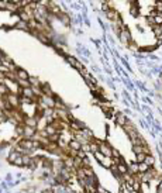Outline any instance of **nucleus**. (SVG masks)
Listing matches in <instances>:
<instances>
[{
    "mask_svg": "<svg viewBox=\"0 0 162 193\" xmlns=\"http://www.w3.org/2000/svg\"><path fill=\"white\" fill-rule=\"evenodd\" d=\"M93 155H95V158H96V159L99 161V162H102V161L104 159V155H103V154L100 152V151H97V152H95V154H93Z\"/></svg>",
    "mask_w": 162,
    "mask_h": 193,
    "instance_id": "6ab92c4d",
    "label": "nucleus"
},
{
    "mask_svg": "<svg viewBox=\"0 0 162 193\" xmlns=\"http://www.w3.org/2000/svg\"><path fill=\"white\" fill-rule=\"evenodd\" d=\"M13 165H17V167H24V165H23V155L17 158V159L14 161V163H13Z\"/></svg>",
    "mask_w": 162,
    "mask_h": 193,
    "instance_id": "aec40b11",
    "label": "nucleus"
},
{
    "mask_svg": "<svg viewBox=\"0 0 162 193\" xmlns=\"http://www.w3.org/2000/svg\"><path fill=\"white\" fill-rule=\"evenodd\" d=\"M45 193H48V192H45Z\"/></svg>",
    "mask_w": 162,
    "mask_h": 193,
    "instance_id": "4be33fe9",
    "label": "nucleus"
},
{
    "mask_svg": "<svg viewBox=\"0 0 162 193\" xmlns=\"http://www.w3.org/2000/svg\"><path fill=\"white\" fill-rule=\"evenodd\" d=\"M24 138L26 140H31L34 135H35V128H31V127L28 126H24Z\"/></svg>",
    "mask_w": 162,
    "mask_h": 193,
    "instance_id": "39448f33",
    "label": "nucleus"
},
{
    "mask_svg": "<svg viewBox=\"0 0 162 193\" xmlns=\"http://www.w3.org/2000/svg\"><path fill=\"white\" fill-rule=\"evenodd\" d=\"M148 171H149V167L147 165L145 162L138 163V172L140 173H145V172H148Z\"/></svg>",
    "mask_w": 162,
    "mask_h": 193,
    "instance_id": "4468645a",
    "label": "nucleus"
},
{
    "mask_svg": "<svg viewBox=\"0 0 162 193\" xmlns=\"http://www.w3.org/2000/svg\"><path fill=\"white\" fill-rule=\"evenodd\" d=\"M16 27H17V28H21V30H28V27H30V26H28V23H26V21H18V23H17L16 24Z\"/></svg>",
    "mask_w": 162,
    "mask_h": 193,
    "instance_id": "dca6fc26",
    "label": "nucleus"
},
{
    "mask_svg": "<svg viewBox=\"0 0 162 193\" xmlns=\"http://www.w3.org/2000/svg\"><path fill=\"white\" fill-rule=\"evenodd\" d=\"M99 151L104 155V157H109L111 158V154H113V148L109 145V144H104V143H100L99 145Z\"/></svg>",
    "mask_w": 162,
    "mask_h": 193,
    "instance_id": "7ed1b4c3",
    "label": "nucleus"
},
{
    "mask_svg": "<svg viewBox=\"0 0 162 193\" xmlns=\"http://www.w3.org/2000/svg\"><path fill=\"white\" fill-rule=\"evenodd\" d=\"M144 162H145L147 165H148V167L151 168V167H154V163H155V158L152 157V155H149V154H147L145 161H144Z\"/></svg>",
    "mask_w": 162,
    "mask_h": 193,
    "instance_id": "ddd939ff",
    "label": "nucleus"
},
{
    "mask_svg": "<svg viewBox=\"0 0 162 193\" xmlns=\"http://www.w3.org/2000/svg\"><path fill=\"white\" fill-rule=\"evenodd\" d=\"M24 123H26V126L31 127V128H35V126H37V120L33 119V117H26V119H24Z\"/></svg>",
    "mask_w": 162,
    "mask_h": 193,
    "instance_id": "9d476101",
    "label": "nucleus"
},
{
    "mask_svg": "<svg viewBox=\"0 0 162 193\" xmlns=\"http://www.w3.org/2000/svg\"><path fill=\"white\" fill-rule=\"evenodd\" d=\"M69 148L72 151H76V152H79L80 150H82V143L80 141H78V140H71L69 141Z\"/></svg>",
    "mask_w": 162,
    "mask_h": 193,
    "instance_id": "423d86ee",
    "label": "nucleus"
},
{
    "mask_svg": "<svg viewBox=\"0 0 162 193\" xmlns=\"http://www.w3.org/2000/svg\"><path fill=\"white\" fill-rule=\"evenodd\" d=\"M18 157H21V154L18 152V151H11L7 159H9V162H10V163H14V161H16Z\"/></svg>",
    "mask_w": 162,
    "mask_h": 193,
    "instance_id": "9b49d317",
    "label": "nucleus"
},
{
    "mask_svg": "<svg viewBox=\"0 0 162 193\" xmlns=\"http://www.w3.org/2000/svg\"><path fill=\"white\" fill-rule=\"evenodd\" d=\"M17 145L20 147V148H23V150L28 151V152L35 150V141H33V140H26V138H24V140H21Z\"/></svg>",
    "mask_w": 162,
    "mask_h": 193,
    "instance_id": "f257e3e1",
    "label": "nucleus"
},
{
    "mask_svg": "<svg viewBox=\"0 0 162 193\" xmlns=\"http://www.w3.org/2000/svg\"><path fill=\"white\" fill-rule=\"evenodd\" d=\"M16 75H17V78H18V79H21V80H28V79H30L28 73H27L26 70H23V69H17Z\"/></svg>",
    "mask_w": 162,
    "mask_h": 193,
    "instance_id": "6e6552de",
    "label": "nucleus"
},
{
    "mask_svg": "<svg viewBox=\"0 0 162 193\" xmlns=\"http://www.w3.org/2000/svg\"><path fill=\"white\" fill-rule=\"evenodd\" d=\"M152 28H154V34H155L156 37H161V34H162V27L161 26H154Z\"/></svg>",
    "mask_w": 162,
    "mask_h": 193,
    "instance_id": "a211bd4d",
    "label": "nucleus"
},
{
    "mask_svg": "<svg viewBox=\"0 0 162 193\" xmlns=\"http://www.w3.org/2000/svg\"><path fill=\"white\" fill-rule=\"evenodd\" d=\"M7 103L10 104L11 109H17V107L20 106V99L17 97V94L10 93L9 96H7Z\"/></svg>",
    "mask_w": 162,
    "mask_h": 193,
    "instance_id": "20e7f679",
    "label": "nucleus"
},
{
    "mask_svg": "<svg viewBox=\"0 0 162 193\" xmlns=\"http://www.w3.org/2000/svg\"><path fill=\"white\" fill-rule=\"evenodd\" d=\"M9 94V89L4 83H0V97H6Z\"/></svg>",
    "mask_w": 162,
    "mask_h": 193,
    "instance_id": "2eb2a0df",
    "label": "nucleus"
},
{
    "mask_svg": "<svg viewBox=\"0 0 162 193\" xmlns=\"http://www.w3.org/2000/svg\"><path fill=\"white\" fill-rule=\"evenodd\" d=\"M120 41H121L123 44L131 42V35H130V31L127 30L126 27H123L121 30H120Z\"/></svg>",
    "mask_w": 162,
    "mask_h": 193,
    "instance_id": "f03ea898",
    "label": "nucleus"
},
{
    "mask_svg": "<svg viewBox=\"0 0 162 193\" xmlns=\"http://www.w3.org/2000/svg\"><path fill=\"white\" fill-rule=\"evenodd\" d=\"M117 168H119L120 175H126V173H128V167H127V165H126L124 162L119 163V165H117Z\"/></svg>",
    "mask_w": 162,
    "mask_h": 193,
    "instance_id": "f8f14e48",
    "label": "nucleus"
},
{
    "mask_svg": "<svg viewBox=\"0 0 162 193\" xmlns=\"http://www.w3.org/2000/svg\"><path fill=\"white\" fill-rule=\"evenodd\" d=\"M30 83H34V85H40V80L38 79H35V78H30Z\"/></svg>",
    "mask_w": 162,
    "mask_h": 193,
    "instance_id": "412c9836",
    "label": "nucleus"
},
{
    "mask_svg": "<svg viewBox=\"0 0 162 193\" xmlns=\"http://www.w3.org/2000/svg\"><path fill=\"white\" fill-rule=\"evenodd\" d=\"M107 17H109L110 20H113V21L120 20V18H119V14H117V11L114 10V9H110V10L107 11Z\"/></svg>",
    "mask_w": 162,
    "mask_h": 193,
    "instance_id": "1a4fd4ad",
    "label": "nucleus"
},
{
    "mask_svg": "<svg viewBox=\"0 0 162 193\" xmlns=\"http://www.w3.org/2000/svg\"><path fill=\"white\" fill-rule=\"evenodd\" d=\"M145 157H147V154H138V155H137V158H136V162L137 163L144 162V161H145Z\"/></svg>",
    "mask_w": 162,
    "mask_h": 193,
    "instance_id": "f3484780",
    "label": "nucleus"
},
{
    "mask_svg": "<svg viewBox=\"0 0 162 193\" xmlns=\"http://www.w3.org/2000/svg\"><path fill=\"white\" fill-rule=\"evenodd\" d=\"M128 123H130V121L127 120V117H126V116H123L121 113L117 114V124H120L121 127H126Z\"/></svg>",
    "mask_w": 162,
    "mask_h": 193,
    "instance_id": "0eeeda50",
    "label": "nucleus"
}]
</instances>
